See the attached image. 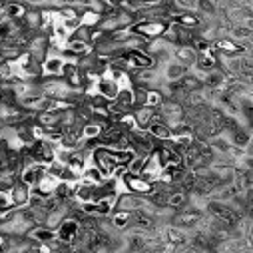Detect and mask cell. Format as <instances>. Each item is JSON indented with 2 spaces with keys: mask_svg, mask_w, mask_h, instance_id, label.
Listing matches in <instances>:
<instances>
[{
  "mask_svg": "<svg viewBox=\"0 0 253 253\" xmlns=\"http://www.w3.org/2000/svg\"><path fill=\"white\" fill-rule=\"evenodd\" d=\"M194 10L202 18H215L217 16V2L215 0H196Z\"/></svg>",
  "mask_w": 253,
  "mask_h": 253,
  "instance_id": "cell-21",
  "label": "cell"
},
{
  "mask_svg": "<svg viewBox=\"0 0 253 253\" xmlns=\"http://www.w3.org/2000/svg\"><path fill=\"white\" fill-rule=\"evenodd\" d=\"M227 36H231L235 42H241V40L251 38V20H247V22H239V24H231Z\"/></svg>",
  "mask_w": 253,
  "mask_h": 253,
  "instance_id": "cell-23",
  "label": "cell"
},
{
  "mask_svg": "<svg viewBox=\"0 0 253 253\" xmlns=\"http://www.w3.org/2000/svg\"><path fill=\"white\" fill-rule=\"evenodd\" d=\"M179 84H181V90H183V92H196V90H202V88H204L202 80H200L192 70H187V72L179 78Z\"/></svg>",
  "mask_w": 253,
  "mask_h": 253,
  "instance_id": "cell-24",
  "label": "cell"
},
{
  "mask_svg": "<svg viewBox=\"0 0 253 253\" xmlns=\"http://www.w3.org/2000/svg\"><path fill=\"white\" fill-rule=\"evenodd\" d=\"M164 100H166V96H164V92H162L160 88H150L148 94H146V102H144V106H148V108H158Z\"/></svg>",
  "mask_w": 253,
  "mask_h": 253,
  "instance_id": "cell-26",
  "label": "cell"
},
{
  "mask_svg": "<svg viewBox=\"0 0 253 253\" xmlns=\"http://www.w3.org/2000/svg\"><path fill=\"white\" fill-rule=\"evenodd\" d=\"M2 4H4V0H0V16H4V12H2Z\"/></svg>",
  "mask_w": 253,
  "mask_h": 253,
  "instance_id": "cell-31",
  "label": "cell"
},
{
  "mask_svg": "<svg viewBox=\"0 0 253 253\" xmlns=\"http://www.w3.org/2000/svg\"><path fill=\"white\" fill-rule=\"evenodd\" d=\"M12 208H14V204H12L10 189H0V213H4Z\"/></svg>",
  "mask_w": 253,
  "mask_h": 253,
  "instance_id": "cell-28",
  "label": "cell"
},
{
  "mask_svg": "<svg viewBox=\"0 0 253 253\" xmlns=\"http://www.w3.org/2000/svg\"><path fill=\"white\" fill-rule=\"evenodd\" d=\"M10 196H12L14 208H24V206L28 204V198H30V187L18 179V181L10 187Z\"/></svg>",
  "mask_w": 253,
  "mask_h": 253,
  "instance_id": "cell-15",
  "label": "cell"
},
{
  "mask_svg": "<svg viewBox=\"0 0 253 253\" xmlns=\"http://www.w3.org/2000/svg\"><path fill=\"white\" fill-rule=\"evenodd\" d=\"M225 136H227L229 144L235 146V148H249L251 146V130H249V126H245V124H241L237 130H233V132H229Z\"/></svg>",
  "mask_w": 253,
  "mask_h": 253,
  "instance_id": "cell-12",
  "label": "cell"
},
{
  "mask_svg": "<svg viewBox=\"0 0 253 253\" xmlns=\"http://www.w3.org/2000/svg\"><path fill=\"white\" fill-rule=\"evenodd\" d=\"M78 18H80V24H82V26L94 28V26H98V24H100L102 14H100V12H96V10H92V8H82Z\"/></svg>",
  "mask_w": 253,
  "mask_h": 253,
  "instance_id": "cell-25",
  "label": "cell"
},
{
  "mask_svg": "<svg viewBox=\"0 0 253 253\" xmlns=\"http://www.w3.org/2000/svg\"><path fill=\"white\" fill-rule=\"evenodd\" d=\"M26 10H28V6L22 2V0H4V4H2L4 16L10 20H16V22H20L24 18Z\"/></svg>",
  "mask_w": 253,
  "mask_h": 253,
  "instance_id": "cell-13",
  "label": "cell"
},
{
  "mask_svg": "<svg viewBox=\"0 0 253 253\" xmlns=\"http://www.w3.org/2000/svg\"><path fill=\"white\" fill-rule=\"evenodd\" d=\"M114 202H116V196H106V198L94 200V215L96 217H108L114 211Z\"/></svg>",
  "mask_w": 253,
  "mask_h": 253,
  "instance_id": "cell-20",
  "label": "cell"
},
{
  "mask_svg": "<svg viewBox=\"0 0 253 253\" xmlns=\"http://www.w3.org/2000/svg\"><path fill=\"white\" fill-rule=\"evenodd\" d=\"M108 217H110V223L114 225V229H116V231H124L126 227L130 225L132 211H126V210H114Z\"/></svg>",
  "mask_w": 253,
  "mask_h": 253,
  "instance_id": "cell-17",
  "label": "cell"
},
{
  "mask_svg": "<svg viewBox=\"0 0 253 253\" xmlns=\"http://www.w3.org/2000/svg\"><path fill=\"white\" fill-rule=\"evenodd\" d=\"M120 181L126 185V189H128V192H132V194H136V196H142V198L150 196V194L154 192V187H156V183L144 179L142 175H134V173H128V171H126V175H124Z\"/></svg>",
  "mask_w": 253,
  "mask_h": 253,
  "instance_id": "cell-2",
  "label": "cell"
},
{
  "mask_svg": "<svg viewBox=\"0 0 253 253\" xmlns=\"http://www.w3.org/2000/svg\"><path fill=\"white\" fill-rule=\"evenodd\" d=\"M196 56H198V52L194 50V46H175L171 52V58L175 62H179V64H183L185 68H194Z\"/></svg>",
  "mask_w": 253,
  "mask_h": 253,
  "instance_id": "cell-11",
  "label": "cell"
},
{
  "mask_svg": "<svg viewBox=\"0 0 253 253\" xmlns=\"http://www.w3.org/2000/svg\"><path fill=\"white\" fill-rule=\"evenodd\" d=\"M48 173V166L46 164H40V162H30V164H26L22 169H20V175H18V179L22 181V183H26L28 187H34L44 175Z\"/></svg>",
  "mask_w": 253,
  "mask_h": 253,
  "instance_id": "cell-3",
  "label": "cell"
},
{
  "mask_svg": "<svg viewBox=\"0 0 253 253\" xmlns=\"http://www.w3.org/2000/svg\"><path fill=\"white\" fill-rule=\"evenodd\" d=\"M22 2L28 6V8H42L48 4V0H22Z\"/></svg>",
  "mask_w": 253,
  "mask_h": 253,
  "instance_id": "cell-29",
  "label": "cell"
},
{
  "mask_svg": "<svg viewBox=\"0 0 253 253\" xmlns=\"http://www.w3.org/2000/svg\"><path fill=\"white\" fill-rule=\"evenodd\" d=\"M78 231H80V219L74 215H66L56 227V237L64 243H74V239L78 237Z\"/></svg>",
  "mask_w": 253,
  "mask_h": 253,
  "instance_id": "cell-4",
  "label": "cell"
},
{
  "mask_svg": "<svg viewBox=\"0 0 253 253\" xmlns=\"http://www.w3.org/2000/svg\"><path fill=\"white\" fill-rule=\"evenodd\" d=\"M108 124H102V122H96V120H90L82 126V138L84 140H98L102 136V132L106 130Z\"/></svg>",
  "mask_w": 253,
  "mask_h": 253,
  "instance_id": "cell-18",
  "label": "cell"
},
{
  "mask_svg": "<svg viewBox=\"0 0 253 253\" xmlns=\"http://www.w3.org/2000/svg\"><path fill=\"white\" fill-rule=\"evenodd\" d=\"M146 132L156 140V142H164V140H169L171 138V128L156 114V118L150 122V126L146 128Z\"/></svg>",
  "mask_w": 253,
  "mask_h": 253,
  "instance_id": "cell-8",
  "label": "cell"
},
{
  "mask_svg": "<svg viewBox=\"0 0 253 253\" xmlns=\"http://www.w3.org/2000/svg\"><path fill=\"white\" fill-rule=\"evenodd\" d=\"M6 243H8V235L0 231V251H6Z\"/></svg>",
  "mask_w": 253,
  "mask_h": 253,
  "instance_id": "cell-30",
  "label": "cell"
},
{
  "mask_svg": "<svg viewBox=\"0 0 253 253\" xmlns=\"http://www.w3.org/2000/svg\"><path fill=\"white\" fill-rule=\"evenodd\" d=\"M168 26H169L168 20H136L130 26V30H132V34L142 36L146 40H156L168 30Z\"/></svg>",
  "mask_w": 253,
  "mask_h": 253,
  "instance_id": "cell-1",
  "label": "cell"
},
{
  "mask_svg": "<svg viewBox=\"0 0 253 253\" xmlns=\"http://www.w3.org/2000/svg\"><path fill=\"white\" fill-rule=\"evenodd\" d=\"M187 70H189V68H185L183 64H179V62H175L173 58H171V60H168L166 64L160 68L164 82H175V80H179V78H181V76H183Z\"/></svg>",
  "mask_w": 253,
  "mask_h": 253,
  "instance_id": "cell-9",
  "label": "cell"
},
{
  "mask_svg": "<svg viewBox=\"0 0 253 253\" xmlns=\"http://www.w3.org/2000/svg\"><path fill=\"white\" fill-rule=\"evenodd\" d=\"M26 237L28 239H34L38 243H50L54 237H56V229L40 223V225H32L28 231H26Z\"/></svg>",
  "mask_w": 253,
  "mask_h": 253,
  "instance_id": "cell-14",
  "label": "cell"
},
{
  "mask_svg": "<svg viewBox=\"0 0 253 253\" xmlns=\"http://www.w3.org/2000/svg\"><path fill=\"white\" fill-rule=\"evenodd\" d=\"M104 179H106V175H104L102 169H100L98 166H94V164H88V166L84 168L82 175H80V181L92 183V185H98V183H102Z\"/></svg>",
  "mask_w": 253,
  "mask_h": 253,
  "instance_id": "cell-19",
  "label": "cell"
},
{
  "mask_svg": "<svg viewBox=\"0 0 253 253\" xmlns=\"http://www.w3.org/2000/svg\"><path fill=\"white\" fill-rule=\"evenodd\" d=\"M118 82L104 70L102 74H100V78L96 80V92L102 96V98H106V100H114L116 98V94H118Z\"/></svg>",
  "mask_w": 253,
  "mask_h": 253,
  "instance_id": "cell-7",
  "label": "cell"
},
{
  "mask_svg": "<svg viewBox=\"0 0 253 253\" xmlns=\"http://www.w3.org/2000/svg\"><path fill=\"white\" fill-rule=\"evenodd\" d=\"M134 118H136V124H138V130H146L150 122L156 118V108H148V106H138L132 110Z\"/></svg>",
  "mask_w": 253,
  "mask_h": 253,
  "instance_id": "cell-16",
  "label": "cell"
},
{
  "mask_svg": "<svg viewBox=\"0 0 253 253\" xmlns=\"http://www.w3.org/2000/svg\"><path fill=\"white\" fill-rule=\"evenodd\" d=\"M146 158L148 156H134L130 162H128V173H134V175H140L144 166H146Z\"/></svg>",
  "mask_w": 253,
  "mask_h": 253,
  "instance_id": "cell-27",
  "label": "cell"
},
{
  "mask_svg": "<svg viewBox=\"0 0 253 253\" xmlns=\"http://www.w3.org/2000/svg\"><path fill=\"white\" fill-rule=\"evenodd\" d=\"M64 62L66 60L60 54H48L46 60L42 62V76H62Z\"/></svg>",
  "mask_w": 253,
  "mask_h": 253,
  "instance_id": "cell-10",
  "label": "cell"
},
{
  "mask_svg": "<svg viewBox=\"0 0 253 253\" xmlns=\"http://www.w3.org/2000/svg\"><path fill=\"white\" fill-rule=\"evenodd\" d=\"M164 241H169L171 245H175V249H183L185 245H189V231H185L173 223H166L164 225Z\"/></svg>",
  "mask_w": 253,
  "mask_h": 253,
  "instance_id": "cell-5",
  "label": "cell"
},
{
  "mask_svg": "<svg viewBox=\"0 0 253 253\" xmlns=\"http://www.w3.org/2000/svg\"><path fill=\"white\" fill-rule=\"evenodd\" d=\"M144 206H146V198L136 196L132 192L118 194L116 196V202H114V210H126V211H134V210L144 208Z\"/></svg>",
  "mask_w": 253,
  "mask_h": 253,
  "instance_id": "cell-6",
  "label": "cell"
},
{
  "mask_svg": "<svg viewBox=\"0 0 253 253\" xmlns=\"http://www.w3.org/2000/svg\"><path fill=\"white\" fill-rule=\"evenodd\" d=\"M78 183V181H76ZM76 183H70V181H58L56 189H54V198H58L60 202H68L74 198V192H76Z\"/></svg>",
  "mask_w": 253,
  "mask_h": 253,
  "instance_id": "cell-22",
  "label": "cell"
}]
</instances>
